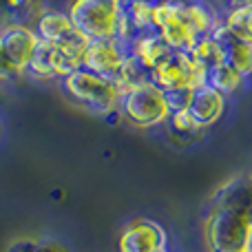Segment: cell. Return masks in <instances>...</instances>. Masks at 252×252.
Returning <instances> with one entry per match:
<instances>
[{"instance_id":"12","label":"cell","mask_w":252,"mask_h":252,"mask_svg":"<svg viewBox=\"0 0 252 252\" xmlns=\"http://www.w3.org/2000/svg\"><path fill=\"white\" fill-rule=\"evenodd\" d=\"M210 206L244 215L252 221V173H239L217 188Z\"/></svg>"},{"instance_id":"4","label":"cell","mask_w":252,"mask_h":252,"mask_svg":"<svg viewBox=\"0 0 252 252\" xmlns=\"http://www.w3.org/2000/svg\"><path fill=\"white\" fill-rule=\"evenodd\" d=\"M120 115L135 128H153L168 120L170 111L166 104L164 91L157 84L146 82L122 91Z\"/></svg>"},{"instance_id":"2","label":"cell","mask_w":252,"mask_h":252,"mask_svg":"<svg viewBox=\"0 0 252 252\" xmlns=\"http://www.w3.org/2000/svg\"><path fill=\"white\" fill-rule=\"evenodd\" d=\"M62 93L75 102L78 106L87 109L95 115H113L120 111V97L122 91L109 78H102L97 73H91L87 69H75L71 75L60 80Z\"/></svg>"},{"instance_id":"15","label":"cell","mask_w":252,"mask_h":252,"mask_svg":"<svg viewBox=\"0 0 252 252\" xmlns=\"http://www.w3.org/2000/svg\"><path fill=\"white\" fill-rule=\"evenodd\" d=\"M126 49H128L130 56L137 58L148 71H153L157 64H161V62L173 53L170 44L161 38L157 29L155 31H144V33L135 35Z\"/></svg>"},{"instance_id":"7","label":"cell","mask_w":252,"mask_h":252,"mask_svg":"<svg viewBox=\"0 0 252 252\" xmlns=\"http://www.w3.org/2000/svg\"><path fill=\"white\" fill-rule=\"evenodd\" d=\"M80 66H82V62L75 56H71L66 49H62L60 44H51L40 40L38 49H35L29 66H27V75H31L35 80L51 82V80H64L66 75H71Z\"/></svg>"},{"instance_id":"16","label":"cell","mask_w":252,"mask_h":252,"mask_svg":"<svg viewBox=\"0 0 252 252\" xmlns=\"http://www.w3.org/2000/svg\"><path fill=\"white\" fill-rule=\"evenodd\" d=\"M244 75L237 69H232L230 64L221 62V64H215L213 69L204 71V84H208L210 89H215L217 93H221L223 97L232 95V93L239 91V87L244 84Z\"/></svg>"},{"instance_id":"18","label":"cell","mask_w":252,"mask_h":252,"mask_svg":"<svg viewBox=\"0 0 252 252\" xmlns=\"http://www.w3.org/2000/svg\"><path fill=\"white\" fill-rule=\"evenodd\" d=\"M164 124H166V130H168V137L177 144H192L204 135V128H199L195 124V120L188 115V111L170 113Z\"/></svg>"},{"instance_id":"1","label":"cell","mask_w":252,"mask_h":252,"mask_svg":"<svg viewBox=\"0 0 252 252\" xmlns=\"http://www.w3.org/2000/svg\"><path fill=\"white\" fill-rule=\"evenodd\" d=\"M219 16L199 0H155L153 22L173 51H190L197 38L213 31Z\"/></svg>"},{"instance_id":"22","label":"cell","mask_w":252,"mask_h":252,"mask_svg":"<svg viewBox=\"0 0 252 252\" xmlns=\"http://www.w3.org/2000/svg\"><path fill=\"white\" fill-rule=\"evenodd\" d=\"M237 35H241L244 40H248L252 44V4L250 7H244V9H237V11L228 13V16L221 18Z\"/></svg>"},{"instance_id":"3","label":"cell","mask_w":252,"mask_h":252,"mask_svg":"<svg viewBox=\"0 0 252 252\" xmlns=\"http://www.w3.org/2000/svg\"><path fill=\"white\" fill-rule=\"evenodd\" d=\"M208 252H250L252 221L235 210L210 206L204 221Z\"/></svg>"},{"instance_id":"14","label":"cell","mask_w":252,"mask_h":252,"mask_svg":"<svg viewBox=\"0 0 252 252\" xmlns=\"http://www.w3.org/2000/svg\"><path fill=\"white\" fill-rule=\"evenodd\" d=\"M188 115L195 120L199 128H208V126L217 124L221 120L223 111H226V97L210 89L208 84H199L192 89V97L188 104Z\"/></svg>"},{"instance_id":"9","label":"cell","mask_w":252,"mask_h":252,"mask_svg":"<svg viewBox=\"0 0 252 252\" xmlns=\"http://www.w3.org/2000/svg\"><path fill=\"white\" fill-rule=\"evenodd\" d=\"M0 44H2L7 58L20 75L27 73L31 58L40 44L38 33L31 25H4L0 29Z\"/></svg>"},{"instance_id":"19","label":"cell","mask_w":252,"mask_h":252,"mask_svg":"<svg viewBox=\"0 0 252 252\" xmlns=\"http://www.w3.org/2000/svg\"><path fill=\"white\" fill-rule=\"evenodd\" d=\"M42 13L40 0H0V16L7 18V25H27V18H35Z\"/></svg>"},{"instance_id":"25","label":"cell","mask_w":252,"mask_h":252,"mask_svg":"<svg viewBox=\"0 0 252 252\" xmlns=\"http://www.w3.org/2000/svg\"><path fill=\"white\" fill-rule=\"evenodd\" d=\"M7 252H42L38 239H16L7 248Z\"/></svg>"},{"instance_id":"27","label":"cell","mask_w":252,"mask_h":252,"mask_svg":"<svg viewBox=\"0 0 252 252\" xmlns=\"http://www.w3.org/2000/svg\"><path fill=\"white\" fill-rule=\"evenodd\" d=\"M40 248H42V252H69L66 246L60 241H40Z\"/></svg>"},{"instance_id":"11","label":"cell","mask_w":252,"mask_h":252,"mask_svg":"<svg viewBox=\"0 0 252 252\" xmlns=\"http://www.w3.org/2000/svg\"><path fill=\"white\" fill-rule=\"evenodd\" d=\"M168 248L166 232L151 219H135L120 235V252H157Z\"/></svg>"},{"instance_id":"8","label":"cell","mask_w":252,"mask_h":252,"mask_svg":"<svg viewBox=\"0 0 252 252\" xmlns=\"http://www.w3.org/2000/svg\"><path fill=\"white\" fill-rule=\"evenodd\" d=\"M126 53H128V49L115 38L89 40V47L82 56V69L115 82L120 75V69L124 64Z\"/></svg>"},{"instance_id":"30","label":"cell","mask_w":252,"mask_h":252,"mask_svg":"<svg viewBox=\"0 0 252 252\" xmlns=\"http://www.w3.org/2000/svg\"><path fill=\"white\" fill-rule=\"evenodd\" d=\"M250 252H252V250H250Z\"/></svg>"},{"instance_id":"26","label":"cell","mask_w":252,"mask_h":252,"mask_svg":"<svg viewBox=\"0 0 252 252\" xmlns=\"http://www.w3.org/2000/svg\"><path fill=\"white\" fill-rule=\"evenodd\" d=\"M18 71L16 66L11 64V60L7 58V53H4L2 44H0V80H9V78H18Z\"/></svg>"},{"instance_id":"28","label":"cell","mask_w":252,"mask_h":252,"mask_svg":"<svg viewBox=\"0 0 252 252\" xmlns=\"http://www.w3.org/2000/svg\"><path fill=\"white\" fill-rule=\"evenodd\" d=\"M157 252H168V248H164V250H157Z\"/></svg>"},{"instance_id":"23","label":"cell","mask_w":252,"mask_h":252,"mask_svg":"<svg viewBox=\"0 0 252 252\" xmlns=\"http://www.w3.org/2000/svg\"><path fill=\"white\" fill-rule=\"evenodd\" d=\"M166 104H168L170 113H179V111H186L188 104H190L192 97V89L184 87V89H170V91H164Z\"/></svg>"},{"instance_id":"10","label":"cell","mask_w":252,"mask_h":252,"mask_svg":"<svg viewBox=\"0 0 252 252\" xmlns=\"http://www.w3.org/2000/svg\"><path fill=\"white\" fill-rule=\"evenodd\" d=\"M210 38L219 44L226 64H230L232 69H237L244 78L252 75V44L248 40L237 35L223 20L215 22L213 31H210Z\"/></svg>"},{"instance_id":"24","label":"cell","mask_w":252,"mask_h":252,"mask_svg":"<svg viewBox=\"0 0 252 252\" xmlns=\"http://www.w3.org/2000/svg\"><path fill=\"white\" fill-rule=\"evenodd\" d=\"M213 4L217 7V11H221V16H228V13L237 11V9H244V7H250L252 0H213Z\"/></svg>"},{"instance_id":"21","label":"cell","mask_w":252,"mask_h":252,"mask_svg":"<svg viewBox=\"0 0 252 252\" xmlns=\"http://www.w3.org/2000/svg\"><path fill=\"white\" fill-rule=\"evenodd\" d=\"M146 82H153L151 71H148L135 56L126 53L124 64H122V69H120L118 80H115L120 91H126V89H133V87H137V84H146Z\"/></svg>"},{"instance_id":"20","label":"cell","mask_w":252,"mask_h":252,"mask_svg":"<svg viewBox=\"0 0 252 252\" xmlns=\"http://www.w3.org/2000/svg\"><path fill=\"white\" fill-rule=\"evenodd\" d=\"M188 53H190L192 62H195L201 71H208V69H213L215 64H221L223 62L221 49H219V44L210 38V33L197 38V42L192 44V49Z\"/></svg>"},{"instance_id":"13","label":"cell","mask_w":252,"mask_h":252,"mask_svg":"<svg viewBox=\"0 0 252 252\" xmlns=\"http://www.w3.org/2000/svg\"><path fill=\"white\" fill-rule=\"evenodd\" d=\"M31 27H33V31L38 33V38L42 42L71 44V42H78V40H84V35L73 27L69 13L56 11V9L42 11Z\"/></svg>"},{"instance_id":"29","label":"cell","mask_w":252,"mask_h":252,"mask_svg":"<svg viewBox=\"0 0 252 252\" xmlns=\"http://www.w3.org/2000/svg\"><path fill=\"white\" fill-rule=\"evenodd\" d=\"M118 2H124V0H118Z\"/></svg>"},{"instance_id":"6","label":"cell","mask_w":252,"mask_h":252,"mask_svg":"<svg viewBox=\"0 0 252 252\" xmlns=\"http://www.w3.org/2000/svg\"><path fill=\"white\" fill-rule=\"evenodd\" d=\"M153 84L161 89V91H170V89H195L204 84V71L192 62L190 53L186 51H173L161 64H157L151 71Z\"/></svg>"},{"instance_id":"5","label":"cell","mask_w":252,"mask_h":252,"mask_svg":"<svg viewBox=\"0 0 252 252\" xmlns=\"http://www.w3.org/2000/svg\"><path fill=\"white\" fill-rule=\"evenodd\" d=\"M66 13L73 27L87 40L115 38V27L120 18L118 0H73Z\"/></svg>"},{"instance_id":"17","label":"cell","mask_w":252,"mask_h":252,"mask_svg":"<svg viewBox=\"0 0 252 252\" xmlns=\"http://www.w3.org/2000/svg\"><path fill=\"white\" fill-rule=\"evenodd\" d=\"M120 9L137 35L144 31H155V22H153L155 0H124V2H120Z\"/></svg>"}]
</instances>
